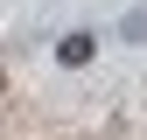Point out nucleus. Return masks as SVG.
<instances>
[{
  "instance_id": "f257e3e1",
  "label": "nucleus",
  "mask_w": 147,
  "mask_h": 140,
  "mask_svg": "<svg viewBox=\"0 0 147 140\" xmlns=\"http://www.w3.org/2000/svg\"><path fill=\"white\" fill-rule=\"evenodd\" d=\"M91 49H98L91 35H63V42H56V56H63L70 70H77V63H91Z\"/></svg>"
},
{
  "instance_id": "f03ea898",
  "label": "nucleus",
  "mask_w": 147,
  "mask_h": 140,
  "mask_svg": "<svg viewBox=\"0 0 147 140\" xmlns=\"http://www.w3.org/2000/svg\"><path fill=\"white\" fill-rule=\"evenodd\" d=\"M0 91H7V77H0Z\"/></svg>"
}]
</instances>
